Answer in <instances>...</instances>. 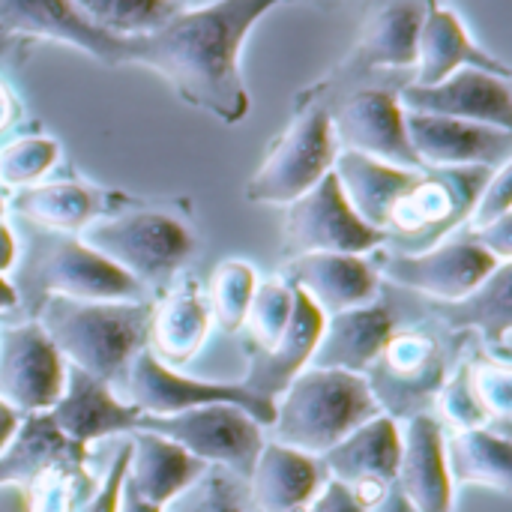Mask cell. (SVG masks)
Wrapping results in <instances>:
<instances>
[{
	"label": "cell",
	"instance_id": "obj_1",
	"mask_svg": "<svg viewBox=\"0 0 512 512\" xmlns=\"http://www.w3.org/2000/svg\"><path fill=\"white\" fill-rule=\"evenodd\" d=\"M285 0H213L180 9L165 27L123 39L120 66H147L192 108L234 126L249 114L240 48L249 30Z\"/></svg>",
	"mask_w": 512,
	"mask_h": 512
},
{
	"label": "cell",
	"instance_id": "obj_2",
	"mask_svg": "<svg viewBox=\"0 0 512 512\" xmlns=\"http://www.w3.org/2000/svg\"><path fill=\"white\" fill-rule=\"evenodd\" d=\"M384 414L366 375L306 369L276 399L273 441L321 459L354 429Z\"/></svg>",
	"mask_w": 512,
	"mask_h": 512
},
{
	"label": "cell",
	"instance_id": "obj_3",
	"mask_svg": "<svg viewBox=\"0 0 512 512\" xmlns=\"http://www.w3.org/2000/svg\"><path fill=\"white\" fill-rule=\"evenodd\" d=\"M150 312L153 306L141 300L87 303L48 297L39 324L66 366L111 384L123 375L129 360L147 348Z\"/></svg>",
	"mask_w": 512,
	"mask_h": 512
},
{
	"label": "cell",
	"instance_id": "obj_4",
	"mask_svg": "<svg viewBox=\"0 0 512 512\" xmlns=\"http://www.w3.org/2000/svg\"><path fill=\"white\" fill-rule=\"evenodd\" d=\"M78 237L129 273L141 288L180 273L195 255L192 228L162 210H132L93 219Z\"/></svg>",
	"mask_w": 512,
	"mask_h": 512
},
{
	"label": "cell",
	"instance_id": "obj_5",
	"mask_svg": "<svg viewBox=\"0 0 512 512\" xmlns=\"http://www.w3.org/2000/svg\"><path fill=\"white\" fill-rule=\"evenodd\" d=\"M117 396L147 417H168V414L207 408V405H234L246 411L264 429H270L276 417V402L255 396L240 381L225 384V381L189 378L180 369H171L162 360H156L147 348H141L123 369Z\"/></svg>",
	"mask_w": 512,
	"mask_h": 512
},
{
	"label": "cell",
	"instance_id": "obj_6",
	"mask_svg": "<svg viewBox=\"0 0 512 512\" xmlns=\"http://www.w3.org/2000/svg\"><path fill=\"white\" fill-rule=\"evenodd\" d=\"M339 144L333 138L330 111L324 105L303 108L273 141L267 159L246 183V198L255 204H291L318 186L330 171Z\"/></svg>",
	"mask_w": 512,
	"mask_h": 512
},
{
	"label": "cell",
	"instance_id": "obj_7",
	"mask_svg": "<svg viewBox=\"0 0 512 512\" xmlns=\"http://www.w3.org/2000/svg\"><path fill=\"white\" fill-rule=\"evenodd\" d=\"M138 429L156 432L177 447H183L189 456L204 462L207 468H222L240 480L252 474V465L261 453L264 426L255 423L246 411L234 405H207L192 408L168 417H147L141 414Z\"/></svg>",
	"mask_w": 512,
	"mask_h": 512
},
{
	"label": "cell",
	"instance_id": "obj_8",
	"mask_svg": "<svg viewBox=\"0 0 512 512\" xmlns=\"http://www.w3.org/2000/svg\"><path fill=\"white\" fill-rule=\"evenodd\" d=\"M489 177L492 168H423L414 186L396 201L387 222V240L393 234L414 240L405 252H420L450 237L462 222H468Z\"/></svg>",
	"mask_w": 512,
	"mask_h": 512
},
{
	"label": "cell",
	"instance_id": "obj_9",
	"mask_svg": "<svg viewBox=\"0 0 512 512\" xmlns=\"http://www.w3.org/2000/svg\"><path fill=\"white\" fill-rule=\"evenodd\" d=\"M501 264L510 261H498L471 237H444L420 252H384L375 273L438 303H459L486 285Z\"/></svg>",
	"mask_w": 512,
	"mask_h": 512
},
{
	"label": "cell",
	"instance_id": "obj_10",
	"mask_svg": "<svg viewBox=\"0 0 512 512\" xmlns=\"http://www.w3.org/2000/svg\"><path fill=\"white\" fill-rule=\"evenodd\" d=\"M384 240L381 231L369 228L351 210L333 171L285 210V246L291 258L315 252L369 255Z\"/></svg>",
	"mask_w": 512,
	"mask_h": 512
},
{
	"label": "cell",
	"instance_id": "obj_11",
	"mask_svg": "<svg viewBox=\"0 0 512 512\" xmlns=\"http://www.w3.org/2000/svg\"><path fill=\"white\" fill-rule=\"evenodd\" d=\"M399 453H402V429L390 414H378L360 429H354L345 441L321 456V465L330 480L348 486V492L360 501V507L375 512L399 486Z\"/></svg>",
	"mask_w": 512,
	"mask_h": 512
},
{
	"label": "cell",
	"instance_id": "obj_12",
	"mask_svg": "<svg viewBox=\"0 0 512 512\" xmlns=\"http://www.w3.org/2000/svg\"><path fill=\"white\" fill-rule=\"evenodd\" d=\"M66 384V360L39 321L0 330V402L21 417L45 414Z\"/></svg>",
	"mask_w": 512,
	"mask_h": 512
},
{
	"label": "cell",
	"instance_id": "obj_13",
	"mask_svg": "<svg viewBox=\"0 0 512 512\" xmlns=\"http://www.w3.org/2000/svg\"><path fill=\"white\" fill-rule=\"evenodd\" d=\"M330 126L342 150H354L408 171L423 168L408 141L405 108L390 90L369 87L351 93L336 111H330Z\"/></svg>",
	"mask_w": 512,
	"mask_h": 512
},
{
	"label": "cell",
	"instance_id": "obj_14",
	"mask_svg": "<svg viewBox=\"0 0 512 512\" xmlns=\"http://www.w3.org/2000/svg\"><path fill=\"white\" fill-rule=\"evenodd\" d=\"M411 150L423 168H501L512 162V132L498 126L405 111Z\"/></svg>",
	"mask_w": 512,
	"mask_h": 512
},
{
	"label": "cell",
	"instance_id": "obj_15",
	"mask_svg": "<svg viewBox=\"0 0 512 512\" xmlns=\"http://www.w3.org/2000/svg\"><path fill=\"white\" fill-rule=\"evenodd\" d=\"M399 105L414 114L453 117L512 132L510 78L483 69H459L438 84H405Z\"/></svg>",
	"mask_w": 512,
	"mask_h": 512
},
{
	"label": "cell",
	"instance_id": "obj_16",
	"mask_svg": "<svg viewBox=\"0 0 512 512\" xmlns=\"http://www.w3.org/2000/svg\"><path fill=\"white\" fill-rule=\"evenodd\" d=\"M45 414L51 417L57 432L81 450H87L90 444H96L102 438L132 435L141 420V411L132 408L129 402H123L111 390V384H105L75 366H66L63 393Z\"/></svg>",
	"mask_w": 512,
	"mask_h": 512
},
{
	"label": "cell",
	"instance_id": "obj_17",
	"mask_svg": "<svg viewBox=\"0 0 512 512\" xmlns=\"http://www.w3.org/2000/svg\"><path fill=\"white\" fill-rule=\"evenodd\" d=\"M39 279L51 297L66 300L126 303L141 297V285L81 237L57 240L42 261Z\"/></svg>",
	"mask_w": 512,
	"mask_h": 512
},
{
	"label": "cell",
	"instance_id": "obj_18",
	"mask_svg": "<svg viewBox=\"0 0 512 512\" xmlns=\"http://www.w3.org/2000/svg\"><path fill=\"white\" fill-rule=\"evenodd\" d=\"M402 429L396 486L414 512H453V480L447 468V435L435 414H411Z\"/></svg>",
	"mask_w": 512,
	"mask_h": 512
},
{
	"label": "cell",
	"instance_id": "obj_19",
	"mask_svg": "<svg viewBox=\"0 0 512 512\" xmlns=\"http://www.w3.org/2000/svg\"><path fill=\"white\" fill-rule=\"evenodd\" d=\"M0 30L63 42L102 66H120L123 39L96 30L72 0H0Z\"/></svg>",
	"mask_w": 512,
	"mask_h": 512
},
{
	"label": "cell",
	"instance_id": "obj_20",
	"mask_svg": "<svg viewBox=\"0 0 512 512\" xmlns=\"http://www.w3.org/2000/svg\"><path fill=\"white\" fill-rule=\"evenodd\" d=\"M285 282L306 294L309 303L318 312H324V318L375 303L378 294V273L366 261V255H297L288 264Z\"/></svg>",
	"mask_w": 512,
	"mask_h": 512
},
{
	"label": "cell",
	"instance_id": "obj_21",
	"mask_svg": "<svg viewBox=\"0 0 512 512\" xmlns=\"http://www.w3.org/2000/svg\"><path fill=\"white\" fill-rule=\"evenodd\" d=\"M459 69H483L510 78V66L480 48L453 9L441 6V0H426L411 84H438Z\"/></svg>",
	"mask_w": 512,
	"mask_h": 512
},
{
	"label": "cell",
	"instance_id": "obj_22",
	"mask_svg": "<svg viewBox=\"0 0 512 512\" xmlns=\"http://www.w3.org/2000/svg\"><path fill=\"white\" fill-rule=\"evenodd\" d=\"M321 330H324V312H318L309 303V297L294 288V312H291L285 333L267 351H252L246 378L240 384L252 390L255 396L276 402L285 393V387L300 372L309 369Z\"/></svg>",
	"mask_w": 512,
	"mask_h": 512
},
{
	"label": "cell",
	"instance_id": "obj_23",
	"mask_svg": "<svg viewBox=\"0 0 512 512\" xmlns=\"http://www.w3.org/2000/svg\"><path fill=\"white\" fill-rule=\"evenodd\" d=\"M213 327L207 291L192 276H180L177 285L150 312L147 351L171 369L186 366L204 348Z\"/></svg>",
	"mask_w": 512,
	"mask_h": 512
},
{
	"label": "cell",
	"instance_id": "obj_24",
	"mask_svg": "<svg viewBox=\"0 0 512 512\" xmlns=\"http://www.w3.org/2000/svg\"><path fill=\"white\" fill-rule=\"evenodd\" d=\"M393 333V315L384 303H366L360 309L330 315L324 318V330L309 369H339L351 375H366L378 363Z\"/></svg>",
	"mask_w": 512,
	"mask_h": 512
},
{
	"label": "cell",
	"instance_id": "obj_25",
	"mask_svg": "<svg viewBox=\"0 0 512 512\" xmlns=\"http://www.w3.org/2000/svg\"><path fill=\"white\" fill-rule=\"evenodd\" d=\"M246 483L258 512H303L327 483V471L321 459L270 441L261 447Z\"/></svg>",
	"mask_w": 512,
	"mask_h": 512
},
{
	"label": "cell",
	"instance_id": "obj_26",
	"mask_svg": "<svg viewBox=\"0 0 512 512\" xmlns=\"http://www.w3.org/2000/svg\"><path fill=\"white\" fill-rule=\"evenodd\" d=\"M210 468L189 456L174 441L135 429L129 435V468L126 483L150 504L168 510L177 498H183Z\"/></svg>",
	"mask_w": 512,
	"mask_h": 512
},
{
	"label": "cell",
	"instance_id": "obj_27",
	"mask_svg": "<svg viewBox=\"0 0 512 512\" xmlns=\"http://www.w3.org/2000/svg\"><path fill=\"white\" fill-rule=\"evenodd\" d=\"M420 171L396 168V165H387L381 159H372L354 150H339L333 159V174L339 180L345 201L369 228L381 231L384 237H387V222H390L396 201L414 186Z\"/></svg>",
	"mask_w": 512,
	"mask_h": 512
},
{
	"label": "cell",
	"instance_id": "obj_28",
	"mask_svg": "<svg viewBox=\"0 0 512 512\" xmlns=\"http://www.w3.org/2000/svg\"><path fill=\"white\" fill-rule=\"evenodd\" d=\"M87 450L69 444L48 414H30L21 420L15 438L0 453V489L18 486L24 489L39 474L57 468V465H84Z\"/></svg>",
	"mask_w": 512,
	"mask_h": 512
},
{
	"label": "cell",
	"instance_id": "obj_29",
	"mask_svg": "<svg viewBox=\"0 0 512 512\" xmlns=\"http://www.w3.org/2000/svg\"><path fill=\"white\" fill-rule=\"evenodd\" d=\"M447 468L453 486H480L498 495L512 492V441L492 426L453 432L447 441Z\"/></svg>",
	"mask_w": 512,
	"mask_h": 512
},
{
	"label": "cell",
	"instance_id": "obj_30",
	"mask_svg": "<svg viewBox=\"0 0 512 512\" xmlns=\"http://www.w3.org/2000/svg\"><path fill=\"white\" fill-rule=\"evenodd\" d=\"M426 0H387L363 27L360 63L369 69H408L417 60V36Z\"/></svg>",
	"mask_w": 512,
	"mask_h": 512
},
{
	"label": "cell",
	"instance_id": "obj_31",
	"mask_svg": "<svg viewBox=\"0 0 512 512\" xmlns=\"http://www.w3.org/2000/svg\"><path fill=\"white\" fill-rule=\"evenodd\" d=\"M9 207L24 219L54 231H84L99 216V195L75 180L33 183L18 189Z\"/></svg>",
	"mask_w": 512,
	"mask_h": 512
},
{
	"label": "cell",
	"instance_id": "obj_32",
	"mask_svg": "<svg viewBox=\"0 0 512 512\" xmlns=\"http://www.w3.org/2000/svg\"><path fill=\"white\" fill-rule=\"evenodd\" d=\"M378 363H381L384 375L390 381H396V387H399V393L405 399H414L417 393L438 390L441 381H444L441 348L423 330L393 333L390 342L384 345Z\"/></svg>",
	"mask_w": 512,
	"mask_h": 512
},
{
	"label": "cell",
	"instance_id": "obj_33",
	"mask_svg": "<svg viewBox=\"0 0 512 512\" xmlns=\"http://www.w3.org/2000/svg\"><path fill=\"white\" fill-rule=\"evenodd\" d=\"M72 3L96 30L117 39L147 36L165 27L183 9L174 0H72Z\"/></svg>",
	"mask_w": 512,
	"mask_h": 512
},
{
	"label": "cell",
	"instance_id": "obj_34",
	"mask_svg": "<svg viewBox=\"0 0 512 512\" xmlns=\"http://www.w3.org/2000/svg\"><path fill=\"white\" fill-rule=\"evenodd\" d=\"M510 282L512 267L501 264L495 270V276L480 285L471 297L459 300V303H447L450 306V318L456 324H474L486 333V339L492 336V342L498 345V360L507 363L510 351Z\"/></svg>",
	"mask_w": 512,
	"mask_h": 512
},
{
	"label": "cell",
	"instance_id": "obj_35",
	"mask_svg": "<svg viewBox=\"0 0 512 512\" xmlns=\"http://www.w3.org/2000/svg\"><path fill=\"white\" fill-rule=\"evenodd\" d=\"M258 273L249 261L240 258H228L216 267L213 279H210V291H207V303H210V315L213 324L225 333H240L246 324V312L249 303L255 297L258 288Z\"/></svg>",
	"mask_w": 512,
	"mask_h": 512
},
{
	"label": "cell",
	"instance_id": "obj_36",
	"mask_svg": "<svg viewBox=\"0 0 512 512\" xmlns=\"http://www.w3.org/2000/svg\"><path fill=\"white\" fill-rule=\"evenodd\" d=\"M93 486L84 465H57L21 489L24 512H75Z\"/></svg>",
	"mask_w": 512,
	"mask_h": 512
},
{
	"label": "cell",
	"instance_id": "obj_37",
	"mask_svg": "<svg viewBox=\"0 0 512 512\" xmlns=\"http://www.w3.org/2000/svg\"><path fill=\"white\" fill-rule=\"evenodd\" d=\"M291 312H294V288L285 282V276L264 279L255 288L243 330H249L258 351H267L285 333Z\"/></svg>",
	"mask_w": 512,
	"mask_h": 512
},
{
	"label": "cell",
	"instance_id": "obj_38",
	"mask_svg": "<svg viewBox=\"0 0 512 512\" xmlns=\"http://www.w3.org/2000/svg\"><path fill=\"white\" fill-rule=\"evenodd\" d=\"M60 159V147L48 135H24L0 150V183L9 189H24L42 180Z\"/></svg>",
	"mask_w": 512,
	"mask_h": 512
},
{
	"label": "cell",
	"instance_id": "obj_39",
	"mask_svg": "<svg viewBox=\"0 0 512 512\" xmlns=\"http://www.w3.org/2000/svg\"><path fill=\"white\" fill-rule=\"evenodd\" d=\"M438 423L450 426L453 432L492 426L486 411L480 408L474 390H471L468 366H459L453 372V378L441 381V387H438Z\"/></svg>",
	"mask_w": 512,
	"mask_h": 512
},
{
	"label": "cell",
	"instance_id": "obj_40",
	"mask_svg": "<svg viewBox=\"0 0 512 512\" xmlns=\"http://www.w3.org/2000/svg\"><path fill=\"white\" fill-rule=\"evenodd\" d=\"M471 390L486 411L489 423H507L512 414V372L504 360H480L468 366Z\"/></svg>",
	"mask_w": 512,
	"mask_h": 512
},
{
	"label": "cell",
	"instance_id": "obj_41",
	"mask_svg": "<svg viewBox=\"0 0 512 512\" xmlns=\"http://www.w3.org/2000/svg\"><path fill=\"white\" fill-rule=\"evenodd\" d=\"M195 498L189 512H252L246 507L243 495L237 492L234 480L222 468H210L195 486Z\"/></svg>",
	"mask_w": 512,
	"mask_h": 512
},
{
	"label": "cell",
	"instance_id": "obj_42",
	"mask_svg": "<svg viewBox=\"0 0 512 512\" xmlns=\"http://www.w3.org/2000/svg\"><path fill=\"white\" fill-rule=\"evenodd\" d=\"M512 213V162L501 165L492 171V177L486 180V186L480 189L477 201H474V210L468 216L471 228H480V225H489L501 216H510Z\"/></svg>",
	"mask_w": 512,
	"mask_h": 512
},
{
	"label": "cell",
	"instance_id": "obj_43",
	"mask_svg": "<svg viewBox=\"0 0 512 512\" xmlns=\"http://www.w3.org/2000/svg\"><path fill=\"white\" fill-rule=\"evenodd\" d=\"M126 468H129V441L117 447L105 477L90 489V495L78 504L75 512H117L120 510V492H123V480H126Z\"/></svg>",
	"mask_w": 512,
	"mask_h": 512
},
{
	"label": "cell",
	"instance_id": "obj_44",
	"mask_svg": "<svg viewBox=\"0 0 512 512\" xmlns=\"http://www.w3.org/2000/svg\"><path fill=\"white\" fill-rule=\"evenodd\" d=\"M468 237L477 240L483 249H489L498 261H512V213L489 222V225L471 228Z\"/></svg>",
	"mask_w": 512,
	"mask_h": 512
},
{
	"label": "cell",
	"instance_id": "obj_45",
	"mask_svg": "<svg viewBox=\"0 0 512 512\" xmlns=\"http://www.w3.org/2000/svg\"><path fill=\"white\" fill-rule=\"evenodd\" d=\"M303 512H369L366 507H360V501L348 492V486L336 483L327 477V483L321 486V492L312 498V504Z\"/></svg>",
	"mask_w": 512,
	"mask_h": 512
},
{
	"label": "cell",
	"instance_id": "obj_46",
	"mask_svg": "<svg viewBox=\"0 0 512 512\" xmlns=\"http://www.w3.org/2000/svg\"><path fill=\"white\" fill-rule=\"evenodd\" d=\"M21 420H24V417H21L15 408H9L6 402H0V453H3V450L9 447V441L15 438Z\"/></svg>",
	"mask_w": 512,
	"mask_h": 512
},
{
	"label": "cell",
	"instance_id": "obj_47",
	"mask_svg": "<svg viewBox=\"0 0 512 512\" xmlns=\"http://www.w3.org/2000/svg\"><path fill=\"white\" fill-rule=\"evenodd\" d=\"M15 255H18L15 234H12L9 222H6V219H0V273H6V270L15 264Z\"/></svg>",
	"mask_w": 512,
	"mask_h": 512
},
{
	"label": "cell",
	"instance_id": "obj_48",
	"mask_svg": "<svg viewBox=\"0 0 512 512\" xmlns=\"http://www.w3.org/2000/svg\"><path fill=\"white\" fill-rule=\"evenodd\" d=\"M117 512H165L162 507H156V504H150V501H144L126 480H123V492H120V510Z\"/></svg>",
	"mask_w": 512,
	"mask_h": 512
},
{
	"label": "cell",
	"instance_id": "obj_49",
	"mask_svg": "<svg viewBox=\"0 0 512 512\" xmlns=\"http://www.w3.org/2000/svg\"><path fill=\"white\" fill-rule=\"evenodd\" d=\"M15 117H18V99H15V93L0 81V132L9 129V126L15 123Z\"/></svg>",
	"mask_w": 512,
	"mask_h": 512
},
{
	"label": "cell",
	"instance_id": "obj_50",
	"mask_svg": "<svg viewBox=\"0 0 512 512\" xmlns=\"http://www.w3.org/2000/svg\"><path fill=\"white\" fill-rule=\"evenodd\" d=\"M18 306V291L9 285V279L0 273V312H9V309H15Z\"/></svg>",
	"mask_w": 512,
	"mask_h": 512
},
{
	"label": "cell",
	"instance_id": "obj_51",
	"mask_svg": "<svg viewBox=\"0 0 512 512\" xmlns=\"http://www.w3.org/2000/svg\"><path fill=\"white\" fill-rule=\"evenodd\" d=\"M12 45H15V36H12V33H6V30H0V54H6Z\"/></svg>",
	"mask_w": 512,
	"mask_h": 512
},
{
	"label": "cell",
	"instance_id": "obj_52",
	"mask_svg": "<svg viewBox=\"0 0 512 512\" xmlns=\"http://www.w3.org/2000/svg\"><path fill=\"white\" fill-rule=\"evenodd\" d=\"M177 6H183V9H195V6H207V3H213V0H174Z\"/></svg>",
	"mask_w": 512,
	"mask_h": 512
},
{
	"label": "cell",
	"instance_id": "obj_53",
	"mask_svg": "<svg viewBox=\"0 0 512 512\" xmlns=\"http://www.w3.org/2000/svg\"><path fill=\"white\" fill-rule=\"evenodd\" d=\"M6 210H9V198H6V195L0 192V219L6 216Z\"/></svg>",
	"mask_w": 512,
	"mask_h": 512
}]
</instances>
